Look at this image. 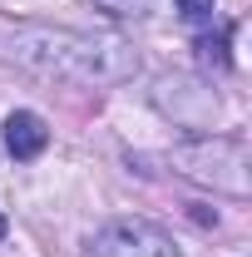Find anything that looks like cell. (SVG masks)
I'll use <instances>...</instances> for the list:
<instances>
[{"label":"cell","mask_w":252,"mask_h":257,"mask_svg":"<svg viewBox=\"0 0 252 257\" xmlns=\"http://www.w3.org/2000/svg\"><path fill=\"white\" fill-rule=\"evenodd\" d=\"M10 55L55 79L79 84H119L139 69L134 45L119 35H79V30H50V25H20L10 35Z\"/></svg>","instance_id":"6da1fadb"},{"label":"cell","mask_w":252,"mask_h":257,"mask_svg":"<svg viewBox=\"0 0 252 257\" xmlns=\"http://www.w3.org/2000/svg\"><path fill=\"white\" fill-rule=\"evenodd\" d=\"M168 168L183 173L193 183H208L222 193H247V144L242 139H198V144H178L168 154Z\"/></svg>","instance_id":"7a4b0ae2"},{"label":"cell","mask_w":252,"mask_h":257,"mask_svg":"<svg viewBox=\"0 0 252 257\" xmlns=\"http://www.w3.org/2000/svg\"><path fill=\"white\" fill-rule=\"evenodd\" d=\"M89 257H178V242L149 218H114L94 232Z\"/></svg>","instance_id":"3957f363"},{"label":"cell","mask_w":252,"mask_h":257,"mask_svg":"<svg viewBox=\"0 0 252 257\" xmlns=\"http://www.w3.org/2000/svg\"><path fill=\"white\" fill-rule=\"evenodd\" d=\"M45 144H50V128H45L40 114L15 109V114L5 119V149H10V159H40Z\"/></svg>","instance_id":"277c9868"},{"label":"cell","mask_w":252,"mask_h":257,"mask_svg":"<svg viewBox=\"0 0 252 257\" xmlns=\"http://www.w3.org/2000/svg\"><path fill=\"white\" fill-rule=\"evenodd\" d=\"M178 5V15L193 20V25H203V20H213V10H218V0H173Z\"/></svg>","instance_id":"5b68a950"},{"label":"cell","mask_w":252,"mask_h":257,"mask_svg":"<svg viewBox=\"0 0 252 257\" xmlns=\"http://www.w3.org/2000/svg\"><path fill=\"white\" fill-rule=\"evenodd\" d=\"M227 40H232V30H222L218 40H213V35H208V40H198L203 60H218V64H227Z\"/></svg>","instance_id":"8992f818"},{"label":"cell","mask_w":252,"mask_h":257,"mask_svg":"<svg viewBox=\"0 0 252 257\" xmlns=\"http://www.w3.org/2000/svg\"><path fill=\"white\" fill-rule=\"evenodd\" d=\"M5 232H10V223H5V213H0V237H5Z\"/></svg>","instance_id":"52a82bcc"}]
</instances>
